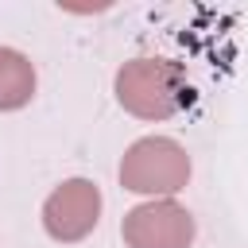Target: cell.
I'll use <instances>...</instances> for the list:
<instances>
[{
  "instance_id": "obj_1",
  "label": "cell",
  "mask_w": 248,
  "mask_h": 248,
  "mask_svg": "<svg viewBox=\"0 0 248 248\" xmlns=\"http://www.w3.org/2000/svg\"><path fill=\"white\" fill-rule=\"evenodd\" d=\"M116 89H120V101L140 116H167L182 101L178 70L170 62H159V58L128 62L116 78Z\"/></svg>"
},
{
  "instance_id": "obj_2",
  "label": "cell",
  "mask_w": 248,
  "mask_h": 248,
  "mask_svg": "<svg viewBox=\"0 0 248 248\" xmlns=\"http://www.w3.org/2000/svg\"><path fill=\"white\" fill-rule=\"evenodd\" d=\"M190 163L182 155L178 143L170 140H140L120 167V178L128 190H143V194H170L186 182Z\"/></svg>"
},
{
  "instance_id": "obj_3",
  "label": "cell",
  "mask_w": 248,
  "mask_h": 248,
  "mask_svg": "<svg viewBox=\"0 0 248 248\" xmlns=\"http://www.w3.org/2000/svg\"><path fill=\"white\" fill-rule=\"evenodd\" d=\"M194 236V221L174 202H151L128 213L124 240L132 248H186Z\"/></svg>"
},
{
  "instance_id": "obj_4",
  "label": "cell",
  "mask_w": 248,
  "mask_h": 248,
  "mask_svg": "<svg viewBox=\"0 0 248 248\" xmlns=\"http://www.w3.org/2000/svg\"><path fill=\"white\" fill-rule=\"evenodd\" d=\"M97 209H101L97 186L85 182V178H74L62 190L50 194V202H46V229L58 240H78V236H85L97 225Z\"/></svg>"
},
{
  "instance_id": "obj_5",
  "label": "cell",
  "mask_w": 248,
  "mask_h": 248,
  "mask_svg": "<svg viewBox=\"0 0 248 248\" xmlns=\"http://www.w3.org/2000/svg\"><path fill=\"white\" fill-rule=\"evenodd\" d=\"M35 93V70L19 50L0 46V108H19Z\"/></svg>"
}]
</instances>
